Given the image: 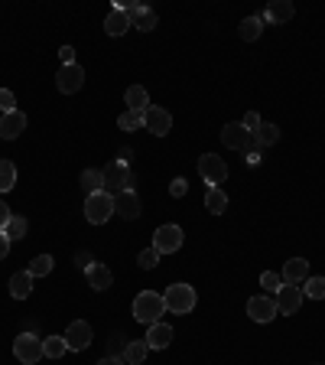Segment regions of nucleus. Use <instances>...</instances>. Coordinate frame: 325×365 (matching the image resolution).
Here are the masks:
<instances>
[{
	"mask_svg": "<svg viewBox=\"0 0 325 365\" xmlns=\"http://www.w3.org/2000/svg\"><path fill=\"white\" fill-rule=\"evenodd\" d=\"M163 313H166L163 294H156V290H144V294H137V300H134V319H137V323L153 327V323H159V319H163Z\"/></svg>",
	"mask_w": 325,
	"mask_h": 365,
	"instance_id": "f257e3e1",
	"label": "nucleus"
},
{
	"mask_svg": "<svg viewBox=\"0 0 325 365\" xmlns=\"http://www.w3.org/2000/svg\"><path fill=\"white\" fill-rule=\"evenodd\" d=\"M196 287H189V284H169L166 294H163V304H166L169 313H179V317H189L192 310H196Z\"/></svg>",
	"mask_w": 325,
	"mask_h": 365,
	"instance_id": "f03ea898",
	"label": "nucleus"
},
{
	"mask_svg": "<svg viewBox=\"0 0 325 365\" xmlns=\"http://www.w3.org/2000/svg\"><path fill=\"white\" fill-rule=\"evenodd\" d=\"M114 212V196L111 192H91V196H85V219L91 222V225H105L107 219H111Z\"/></svg>",
	"mask_w": 325,
	"mask_h": 365,
	"instance_id": "7ed1b4c3",
	"label": "nucleus"
},
{
	"mask_svg": "<svg viewBox=\"0 0 325 365\" xmlns=\"http://www.w3.org/2000/svg\"><path fill=\"white\" fill-rule=\"evenodd\" d=\"M221 144H225L228 150H254V134H250L241 121H231L221 128Z\"/></svg>",
	"mask_w": 325,
	"mask_h": 365,
	"instance_id": "20e7f679",
	"label": "nucleus"
},
{
	"mask_svg": "<svg viewBox=\"0 0 325 365\" xmlns=\"http://www.w3.org/2000/svg\"><path fill=\"white\" fill-rule=\"evenodd\" d=\"M101 176H105V192H124L130 190V167L127 163H121V160H114V163H107L105 170H101Z\"/></svg>",
	"mask_w": 325,
	"mask_h": 365,
	"instance_id": "39448f33",
	"label": "nucleus"
},
{
	"mask_svg": "<svg viewBox=\"0 0 325 365\" xmlns=\"http://www.w3.org/2000/svg\"><path fill=\"white\" fill-rule=\"evenodd\" d=\"M14 356L20 359L23 365H36L43 359V339H36L33 333H20L14 339Z\"/></svg>",
	"mask_w": 325,
	"mask_h": 365,
	"instance_id": "423d86ee",
	"label": "nucleus"
},
{
	"mask_svg": "<svg viewBox=\"0 0 325 365\" xmlns=\"http://www.w3.org/2000/svg\"><path fill=\"white\" fill-rule=\"evenodd\" d=\"M198 176H202L208 186H218V182L228 180V163L221 157H215V153H202V157H198Z\"/></svg>",
	"mask_w": 325,
	"mask_h": 365,
	"instance_id": "0eeeda50",
	"label": "nucleus"
},
{
	"mask_svg": "<svg viewBox=\"0 0 325 365\" xmlns=\"http://www.w3.org/2000/svg\"><path fill=\"white\" fill-rule=\"evenodd\" d=\"M153 248L159 251V255H176V251L182 248V228L179 225H159L156 232H153Z\"/></svg>",
	"mask_w": 325,
	"mask_h": 365,
	"instance_id": "6e6552de",
	"label": "nucleus"
},
{
	"mask_svg": "<svg viewBox=\"0 0 325 365\" xmlns=\"http://www.w3.org/2000/svg\"><path fill=\"white\" fill-rule=\"evenodd\" d=\"M62 336H65L68 352H85L91 346V339H95V333H91V327L85 323V319H72Z\"/></svg>",
	"mask_w": 325,
	"mask_h": 365,
	"instance_id": "1a4fd4ad",
	"label": "nucleus"
},
{
	"mask_svg": "<svg viewBox=\"0 0 325 365\" xmlns=\"http://www.w3.org/2000/svg\"><path fill=\"white\" fill-rule=\"evenodd\" d=\"M247 317L254 319V323H270L273 317H280V310H277V300H273L270 294H257L247 300Z\"/></svg>",
	"mask_w": 325,
	"mask_h": 365,
	"instance_id": "9d476101",
	"label": "nucleus"
},
{
	"mask_svg": "<svg viewBox=\"0 0 325 365\" xmlns=\"http://www.w3.org/2000/svg\"><path fill=\"white\" fill-rule=\"evenodd\" d=\"M273 300H277V310L293 317V313H299V307H303V287H299V284H283Z\"/></svg>",
	"mask_w": 325,
	"mask_h": 365,
	"instance_id": "9b49d317",
	"label": "nucleus"
},
{
	"mask_svg": "<svg viewBox=\"0 0 325 365\" xmlns=\"http://www.w3.org/2000/svg\"><path fill=\"white\" fill-rule=\"evenodd\" d=\"M55 85H59L62 95H75V91H82L85 85V68L78 66H59V76H55Z\"/></svg>",
	"mask_w": 325,
	"mask_h": 365,
	"instance_id": "f8f14e48",
	"label": "nucleus"
},
{
	"mask_svg": "<svg viewBox=\"0 0 325 365\" xmlns=\"http://www.w3.org/2000/svg\"><path fill=\"white\" fill-rule=\"evenodd\" d=\"M144 128L156 137H166L169 130H173V114L163 111V108H156V105H150V111L144 114Z\"/></svg>",
	"mask_w": 325,
	"mask_h": 365,
	"instance_id": "ddd939ff",
	"label": "nucleus"
},
{
	"mask_svg": "<svg viewBox=\"0 0 325 365\" xmlns=\"http://www.w3.org/2000/svg\"><path fill=\"white\" fill-rule=\"evenodd\" d=\"M114 212L121 215V219H127V222L140 219V196H137L134 190L114 192Z\"/></svg>",
	"mask_w": 325,
	"mask_h": 365,
	"instance_id": "4468645a",
	"label": "nucleus"
},
{
	"mask_svg": "<svg viewBox=\"0 0 325 365\" xmlns=\"http://www.w3.org/2000/svg\"><path fill=\"white\" fill-rule=\"evenodd\" d=\"M127 16H130V26H137L140 33H150L156 26V14L150 7H140V4H127Z\"/></svg>",
	"mask_w": 325,
	"mask_h": 365,
	"instance_id": "2eb2a0df",
	"label": "nucleus"
},
{
	"mask_svg": "<svg viewBox=\"0 0 325 365\" xmlns=\"http://www.w3.org/2000/svg\"><path fill=\"white\" fill-rule=\"evenodd\" d=\"M144 342H146V346H150V349H166L169 342H173V327L159 319V323H153V327H146Z\"/></svg>",
	"mask_w": 325,
	"mask_h": 365,
	"instance_id": "dca6fc26",
	"label": "nucleus"
},
{
	"mask_svg": "<svg viewBox=\"0 0 325 365\" xmlns=\"http://www.w3.org/2000/svg\"><path fill=\"white\" fill-rule=\"evenodd\" d=\"M280 277H283V284H303L306 277H309V261L306 258H289L287 264H283Z\"/></svg>",
	"mask_w": 325,
	"mask_h": 365,
	"instance_id": "f3484780",
	"label": "nucleus"
},
{
	"mask_svg": "<svg viewBox=\"0 0 325 365\" xmlns=\"http://www.w3.org/2000/svg\"><path fill=\"white\" fill-rule=\"evenodd\" d=\"M23 128H26V114L10 111V114H4V121H0V137H4V140H16V137L23 134Z\"/></svg>",
	"mask_w": 325,
	"mask_h": 365,
	"instance_id": "a211bd4d",
	"label": "nucleus"
},
{
	"mask_svg": "<svg viewBox=\"0 0 325 365\" xmlns=\"http://www.w3.org/2000/svg\"><path fill=\"white\" fill-rule=\"evenodd\" d=\"M124 101H127V111H137V114L150 111V95H146L144 85H130V88L124 91Z\"/></svg>",
	"mask_w": 325,
	"mask_h": 365,
	"instance_id": "6ab92c4d",
	"label": "nucleus"
},
{
	"mask_svg": "<svg viewBox=\"0 0 325 365\" xmlns=\"http://www.w3.org/2000/svg\"><path fill=\"white\" fill-rule=\"evenodd\" d=\"M127 30H130L127 10H124V7H114L111 14H107V20H105V33H107V36H124Z\"/></svg>",
	"mask_w": 325,
	"mask_h": 365,
	"instance_id": "aec40b11",
	"label": "nucleus"
},
{
	"mask_svg": "<svg viewBox=\"0 0 325 365\" xmlns=\"http://www.w3.org/2000/svg\"><path fill=\"white\" fill-rule=\"evenodd\" d=\"M293 14H296V7L289 4V0H273L270 7L264 10L260 20L264 23H287V20H293Z\"/></svg>",
	"mask_w": 325,
	"mask_h": 365,
	"instance_id": "412c9836",
	"label": "nucleus"
},
{
	"mask_svg": "<svg viewBox=\"0 0 325 365\" xmlns=\"http://www.w3.org/2000/svg\"><path fill=\"white\" fill-rule=\"evenodd\" d=\"M33 281H36V277H33L30 271H16L14 277H10V297H14V300H26V297L33 294Z\"/></svg>",
	"mask_w": 325,
	"mask_h": 365,
	"instance_id": "4be33fe9",
	"label": "nucleus"
},
{
	"mask_svg": "<svg viewBox=\"0 0 325 365\" xmlns=\"http://www.w3.org/2000/svg\"><path fill=\"white\" fill-rule=\"evenodd\" d=\"M85 277H88V287L91 290H111V267L98 264V261L85 271Z\"/></svg>",
	"mask_w": 325,
	"mask_h": 365,
	"instance_id": "5701e85b",
	"label": "nucleus"
},
{
	"mask_svg": "<svg viewBox=\"0 0 325 365\" xmlns=\"http://www.w3.org/2000/svg\"><path fill=\"white\" fill-rule=\"evenodd\" d=\"M280 140V128L270 121H260V128L254 130V150H260V147H273Z\"/></svg>",
	"mask_w": 325,
	"mask_h": 365,
	"instance_id": "b1692460",
	"label": "nucleus"
},
{
	"mask_svg": "<svg viewBox=\"0 0 325 365\" xmlns=\"http://www.w3.org/2000/svg\"><path fill=\"white\" fill-rule=\"evenodd\" d=\"M238 33H241L244 43H257L260 33H264V20H260V16H247V20H241Z\"/></svg>",
	"mask_w": 325,
	"mask_h": 365,
	"instance_id": "393cba45",
	"label": "nucleus"
},
{
	"mask_svg": "<svg viewBox=\"0 0 325 365\" xmlns=\"http://www.w3.org/2000/svg\"><path fill=\"white\" fill-rule=\"evenodd\" d=\"M146 352H150V346H146L144 339H134V342H127V346H124V362L127 365H140L146 359Z\"/></svg>",
	"mask_w": 325,
	"mask_h": 365,
	"instance_id": "a878e982",
	"label": "nucleus"
},
{
	"mask_svg": "<svg viewBox=\"0 0 325 365\" xmlns=\"http://www.w3.org/2000/svg\"><path fill=\"white\" fill-rule=\"evenodd\" d=\"M205 209L212 215H221L228 209V196L218 190V186H208V192H205Z\"/></svg>",
	"mask_w": 325,
	"mask_h": 365,
	"instance_id": "bb28decb",
	"label": "nucleus"
},
{
	"mask_svg": "<svg viewBox=\"0 0 325 365\" xmlns=\"http://www.w3.org/2000/svg\"><path fill=\"white\" fill-rule=\"evenodd\" d=\"M65 352H68L65 336H49V339H43V356L46 359H62Z\"/></svg>",
	"mask_w": 325,
	"mask_h": 365,
	"instance_id": "cd10ccee",
	"label": "nucleus"
},
{
	"mask_svg": "<svg viewBox=\"0 0 325 365\" xmlns=\"http://www.w3.org/2000/svg\"><path fill=\"white\" fill-rule=\"evenodd\" d=\"M82 190H85V196L105 190V176H101V170H85L82 173Z\"/></svg>",
	"mask_w": 325,
	"mask_h": 365,
	"instance_id": "c85d7f7f",
	"label": "nucleus"
},
{
	"mask_svg": "<svg viewBox=\"0 0 325 365\" xmlns=\"http://www.w3.org/2000/svg\"><path fill=\"white\" fill-rule=\"evenodd\" d=\"M26 228H30V222L23 219V215H14V219L7 222V228H4V235H7L10 242H20V238H26Z\"/></svg>",
	"mask_w": 325,
	"mask_h": 365,
	"instance_id": "c756f323",
	"label": "nucleus"
},
{
	"mask_svg": "<svg viewBox=\"0 0 325 365\" xmlns=\"http://www.w3.org/2000/svg\"><path fill=\"white\" fill-rule=\"evenodd\" d=\"M53 267H55L53 255H39V258H33V264L26 267V271H30L33 277H49V274H53Z\"/></svg>",
	"mask_w": 325,
	"mask_h": 365,
	"instance_id": "7c9ffc66",
	"label": "nucleus"
},
{
	"mask_svg": "<svg viewBox=\"0 0 325 365\" xmlns=\"http://www.w3.org/2000/svg\"><path fill=\"white\" fill-rule=\"evenodd\" d=\"M16 186V167L10 160H0V192H10Z\"/></svg>",
	"mask_w": 325,
	"mask_h": 365,
	"instance_id": "2f4dec72",
	"label": "nucleus"
},
{
	"mask_svg": "<svg viewBox=\"0 0 325 365\" xmlns=\"http://www.w3.org/2000/svg\"><path fill=\"white\" fill-rule=\"evenodd\" d=\"M303 297H309V300H325V277H306Z\"/></svg>",
	"mask_w": 325,
	"mask_h": 365,
	"instance_id": "473e14b6",
	"label": "nucleus"
},
{
	"mask_svg": "<svg viewBox=\"0 0 325 365\" xmlns=\"http://www.w3.org/2000/svg\"><path fill=\"white\" fill-rule=\"evenodd\" d=\"M117 128H121V130H137V128H144V114L124 111L121 118H117Z\"/></svg>",
	"mask_w": 325,
	"mask_h": 365,
	"instance_id": "72a5a7b5",
	"label": "nucleus"
},
{
	"mask_svg": "<svg viewBox=\"0 0 325 365\" xmlns=\"http://www.w3.org/2000/svg\"><path fill=\"white\" fill-rule=\"evenodd\" d=\"M159 258H163V255H159L156 248H144L140 251V258H137V264L144 267V271H153V267L159 264Z\"/></svg>",
	"mask_w": 325,
	"mask_h": 365,
	"instance_id": "f704fd0d",
	"label": "nucleus"
},
{
	"mask_svg": "<svg viewBox=\"0 0 325 365\" xmlns=\"http://www.w3.org/2000/svg\"><path fill=\"white\" fill-rule=\"evenodd\" d=\"M260 287H264L267 294H277V290L283 287V277L280 274H273V271H264L260 274Z\"/></svg>",
	"mask_w": 325,
	"mask_h": 365,
	"instance_id": "c9c22d12",
	"label": "nucleus"
},
{
	"mask_svg": "<svg viewBox=\"0 0 325 365\" xmlns=\"http://www.w3.org/2000/svg\"><path fill=\"white\" fill-rule=\"evenodd\" d=\"M0 111H4V114L16 111V98H14V91H10V88H0Z\"/></svg>",
	"mask_w": 325,
	"mask_h": 365,
	"instance_id": "e433bc0d",
	"label": "nucleus"
},
{
	"mask_svg": "<svg viewBox=\"0 0 325 365\" xmlns=\"http://www.w3.org/2000/svg\"><path fill=\"white\" fill-rule=\"evenodd\" d=\"M169 196H173V199H182V196H186V180H182V176H176V180L169 182Z\"/></svg>",
	"mask_w": 325,
	"mask_h": 365,
	"instance_id": "4c0bfd02",
	"label": "nucleus"
},
{
	"mask_svg": "<svg viewBox=\"0 0 325 365\" xmlns=\"http://www.w3.org/2000/svg\"><path fill=\"white\" fill-rule=\"evenodd\" d=\"M59 62H62V66H75V49H72V46H62V49H59Z\"/></svg>",
	"mask_w": 325,
	"mask_h": 365,
	"instance_id": "58836bf2",
	"label": "nucleus"
},
{
	"mask_svg": "<svg viewBox=\"0 0 325 365\" xmlns=\"http://www.w3.org/2000/svg\"><path fill=\"white\" fill-rule=\"evenodd\" d=\"M10 219H14V212H10V209H7V202L0 199V232L7 228V222H10Z\"/></svg>",
	"mask_w": 325,
	"mask_h": 365,
	"instance_id": "ea45409f",
	"label": "nucleus"
},
{
	"mask_svg": "<svg viewBox=\"0 0 325 365\" xmlns=\"http://www.w3.org/2000/svg\"><path fill=\"white\" fill-rule=\"evenodd\" d=\"M241 124H244V128H247V130H250V134H254V130H257V128H260V114H247V118H244V121H241Z\"/></svg>",
	"mask_w": 325,
	"mask_h": 365,
	"instance_id": "a19ab883",
	"label": "nucleus"
},
{
	"mask_svg": "<svg viewBox=\"0 0 325 365\" xmlns=\"http://www.w3.org/2000/svg\"><path fill=\"white\" fill-rule=\"evenodd\" d=\"M75 264H78V267H82V271H88V267H91V264H95V258H91L88 251H85V255H75Z\"/></svg>",
	"mask_w": 325,
	"mask_h": 365,
	"instance_id": "79ce46f5",
	"label": "nucleus"
},
{
	"mask_svg": "<svg viewBox=\"0 0 325 365\" xmlns=\"http://www.w3.org/2000/svg\"><path fill=\"white\" fill-rule=\"evenodd\" d=\"M10 245H14V242H10V238L4 235V232H0V261H4V258L10 255Z\"/></svg>",
	"mask_w": 325,
	"mask_h": 365,
	"instance_id": "37998d69",
	"label": "nucleus"
},
{
	"mask_svg": "<svg viewBox=\"0 0 325 365\" xmlns=\"http://www.w3.org/2000/svg\"><path fill=\"white\" fill-rule=\"evenodd\" d=\"M98 365H127V362H124L121 356H105V359H101Z\"/></svg>",
	"mask_w": 325,
	"mask_h": 365,
	"instance_id": "c03bdc74",
	"label": "nucleus"
},
{
	"mask_svg": "<svg viewBox=\"0 0 325 365\" xmlns=\"http://www.w3.org/2000/svg\"><path fill=\"white\" fill-rule=\"evenodd\" d=\"M130 157H134V150H130V147H124V150H121V157H117V160H121V163H127Z\"/></svg>",
	"mask_w": 325,
	"mask_h": 365,
	"instance_id": "a18cd8bd",
	"label": "nucleus"
}]
</instances>
